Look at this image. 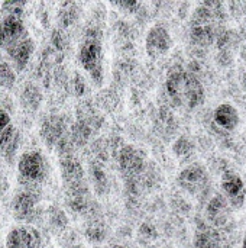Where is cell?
I'll use <instances>...</instances> for the list:
<instances>
[{
  "mask_svg": "<svg viewBox=\"0 0 246 248\" xmlns=\"http://www.w3.org/2000/svg\"><path fill=\"white\" fill-rule=\"evenodd\" d=\"M222 196L231 208L242 209L246 202V185L244 179L233 170H226L220 179Z\"/></svg>",
  "mask_w": 246,
  "mask_h": 248,
  "instance_id": "8992f818",
  "label": "cell"
},
{
  "mask_svg": "<svg viewBox=\"0 0 246 248\" xmlns=\"http://www.w3.org/2000/svg\"><path fill=\"white\" fill-rule=\"evenodd\" d=\"M77 58L91 81L101 86L104 80V51L99 29L93 28L86 32L78 46Z\"/></svg>",
  "mask_w": 246,
  "mask_h": 248,
  "instance_id": "3957f363",
  "label": "cell"
},
{
  "mask_svg": "<svg viewBox=\"0 0 246 248\" xmlns=\"http://www.w3.org/2000/svg\"><path fill=\"white\" fill-rule=\"evenodd\" d=\"M16 83V71L10 65V62H0V89L10 90Z\"/></svg>",
  "mask_w": 246,
  "mask_h": 248,
  "instance_id": "ffe728a7",
  "label": "cell"
},
{
  "mask_svg": "<svg viewBox=\"0 0 246 248\" xmlns=\"http://www.w3.org/2000/svg\"><path fill=\"white\" fill-rule=\"evenodd\" d=\"M23 7H25L23 1H7V3H3L1 10H3V13H7V15L22 16Z\"/></svg>",
  "mask_w": 246,
  "mask_h": 248,
  "instance_id": "603a6c76",
  "label": "cell"
},
{
  "mask_svg": "<svg viewBox=\"0 0 246 248\" xmlns=\"http://www.w3.org/2000/svg\"><path fill=\"white\" fill-rule=\"evenodd\" d=\"M12 125V118L9 115V112H6L3 108H0V134Z\"/></svg>",
  "mask_w": 246,
  "mask_h": 248,
  "instance_id": "cb8c5ba5",
  "label": "cell"
},
{
  "mask_svg": "<svg viewBox=\"0 0 246 248\" xmlns=\"http://www.w3.org/2000/svg\"><path fill=\"white\" fill-rule=\"evenodd\" d=\"M28 28L22 16L3 13L0 16V48L6 52L29 38Z\"/></svg>",
  "mask_w": 246,
  "mask_h": 248,
  "instance_id": "5b68a950",
  "label": "cell"
},
{
  "mask_svg": "<svg viewBox=\"0 0 246 248\" xmlns=\"http://www.w3.org/2000/svg\"><path fill=\"white\" fill-rule=\"evenodd\" d=\"M241 124L239 110L229 102L220 103L213 112V125L225 132L235 131Z\"/></svg>",
  "mask_w": 246,
  "mask_h": 248,
  "instance_id": "7c38bea8",
  "label": "cell"
},
{
  "mask_svg": "<svg viewBox=\"0 0 246 248\" xmlns=\"http://www.w3.org/2000/svg\"><path fill=\"white\" fill-rule=\"evenodd\" d=\"M4 246L6 248H41L42 237L30 225H17L7 232Z\"/></svg>",
  "mask_w": 246,
  "mask_h": 248,
  "instance_id": "9c48e42d",
  "label": "cell"
},
{
  "mask_svg": "<svg viewBox=\"0 0 246 248\" xmlns=\"http://www.w3.org/2000/svg\"><path fill=\"white\" fill-rule=\"evenodd\" d=\"M223 20V9L219 1L202 3L193 13L190 39L197 46H209L217 41L219 25Z\"/></svg>",
  "mask_w": 246,
  "mask_h": 248,
  "instance_id": "7a4b0ae2",
  "label": "cell"
},
{
  "mask_svg": "<svg viewBox=\"0 0 246 248\" xmlns=\"http://www.w3.org/2000/svg\"><path fill=\"white\" fill-rule=\"evenodd\" d=\"M207 221L213 227H223L231 217V206L222 195L213 196L206 206Z\"/></svg>",
  "mask_w": 246,
  "mask_h": 248,
  "instance_id": "5bb4252c",
  "label": "cell"
},
{
  "mask_svg": "<svg viewBox=\"0 0 246 248\" xmlns=\"http://www.w3.org/2000/svg\"><path fill=\"white\" fill-rule=\"evenodd\" d=\"M113 4L117 6V7H120V9H125L126 12H132L136 7H139V3H136V1H116Z\"/></svg>",
  "mask_w": 246,
  "mask_h": 248,
  "instance_id": "d4e9b609",
  "label": "cell"
},
{
  "mask_svg": "<svg viewBox=\"0 0 246 248\" xmlns=\"http://www.w3.org/2000/svg\"><path fill=\"white\" fill-rule=\"evenodd\" d=\"M20 144V134L17 128L12 124L0 134V155L10 164L16 155Z\"/></svg>",
  "mask_w": 246,
  "mask_h": 248,
  "instance_id": "9a60e30c",
  "label": "cell"
},
{
  "mask_svg": "<svg viewBox=\"0 0 246 248\" xmlns=\"http://www.w3.org/2000/svg\"><path fill=\"white\" fill-rule=\"evenodd\" d=\"M178 186L193 196L202 195L209 185V176L204 167L199 164H191L183 169L177 177Z\"/></svg>",
  "mask_w": 246,
  "mask_h": 248,
  "instance_id": "ba28073f",
  "label": "cell"
},
{
  "mask_svg": "<svg viewBox=\"0 0 246 248\" xmlns=\"http://www.w3.org/2000/svg\"><path fill=\"white\" fill-rule=\"evenodd\" d=\"M165 90L173 105L186 110L199 108L206 99L202 81L193 73L183 68L170 71L165 80Z\"/></svg>",
  "mask_w": 246,
  "mask_h": 248,
  "instance_id": "6da1fadb",
  "label": "cell"
},
{
  "mask_svg": "<svg viewBox=\"0 0 246 248\" xmlns=\"http://www.w3.org/2000/svg\"><path fill=\"white\" fill-rule=\"evenodd\" d=\"M117 163L126 176H136L145 167V155L135 145H125L117 153Z\"/></svg>",
  "mask_w": 246,
  "mask_h": 248,
  "instance_id": "8fae6325",
  "label": "cell"
},
{
  "mask_svg": "<svg viewBox=\"0 0 246 248\" xmlns=\"http://www.w3.org/2000/svg\"><path fill=\"white\" fill-rule=\"evenodd\" d=\"M20 100H22L23 108H26L29 110H36L39 108L41 102H42V93L36 86L28 84L22 92Z\"/></svg>",
  "mask_w": 246,
  "mask_h": 248,
  "instance_id": "d6986e66",
  "label": "cell"
},
{
  "mask_svg": "<svg viewBox=\"0 0 246 248\" xmlns=\"http://www.w3.org/2000/svg\"><path fill=\"white\" fill-rule=\"evenodd\" d=\"M220 247V237L219 232L215 228H200L197 230L194 240H193V248H219Z\"/></svg>",
  "mask_w": 246,
  "mask_h": 248,
  "instance_id": "ac0fdd59",
  "label": "cell"
},
{
  "mask_svg": "<svg viewBox=\"0 0 246 248\" xmlns=\"http://www.w3.org/2000/svg\"><path fill=\"white\" fill-rule=\"evenodd\" d=\"M49 171V166L46 157L39 150L25 151L17 160V174L20 183L28 187H33L41 185Z\"/></svg>",
  "mask_w": 246,
  "mask_h": 248,
  "instance_id": "277c9868",
  "label": "cell"
},
{
  "mask_svg": "<svg viewBox=\"0 0 246 248\" xmlns=\"http://www.w3.org/2000/svg\"><path fill=\"white\" fill-rule=\"evenodd\" d=\"M52 209H54V211L49 212V221H51V224H52L57 230L65 228L68 222H67V217L64 215V212L59 211V209H57V208H52Z\"/></svg>",
  "mask_w": 246,
  "mask_h": 248,
  "instance_id": "7402d4cb",
  "label": "cell"
},
{
  "mask_svg": "<svg viewBox=\"0 0 246 248\" xmlns=\"http://www.w3.org/2000/svg\"><path fill=\"white\" fill-rule=\"evenodd\" d=\"M173 150H174V154H175L177 157L184 158V157H188V155L193 153V144L190 142L188 138L181 137L180 140H177V142L174 144Z\"/></svg>",
  "mask_w": 246,
  "mask_h": 248,
  "instance_id": "44dd1931",
  "label": "cell"
},
{
  "mask_svg": "<svg viewBox=\"0 0 246 248\" xmlns=\"http://www.w3.org/2000/svg\"><path fill=\"white\" fill-rule=\"evenodd\" d=\"M64 129H65V125L62 119L58 116H51L45 119V122L42 124L41 135L43 141L46 142V145L52 147V145H57L64 138Z\"/></svg>",
  "mask_w": 246,
  "mask_h": 248,
  "instance_id": "2e32d148",
  "label": "cell"
},
{
  "mask_svg": "<svg viewBox=\"0 0 246 248\" xmlns=\"http://www.w3.org/2000/svg\"><path fill=\"white\" fill-rule=\"evenodd\" d=\"M38 205V195L30 187L19 190L12 199V215L17 221H28L33 217Z\"/></svg>",
  "mask_w": 246,
  "mask_h": 248,
  "instance_id": "30bf717a",
  "label": "cell"
},
{
  "mask_svg": "<svg viewBox=\"0 0 246 248\" xmlns=\"http://www.w3.org/2000/svg\"><path fill=\"white\" fill-rule=\"evenodd\" d=\"M113 248H125V247H122V246H116V247H113Z\"/></svg>",
  "mask_w": 246,
  "mask_h": 248,
  "instance_id": "83f0119b",
  "label": "cell"
},
{
  "mask_svg": "<svg viewBox=\"0 0 246 248\" xmlns=\"http://www.w3.org/2000/svg\"><path fill=\"white\" fill-rule=\"evenodd\" d=\"M61 171H62L64 180L68 185L80 183L83 180V176H84V170H83L81 163L75 157H72L71 154L62 157V160H61Z\"/></svg>",
  "mask_w": 246,
  "mask_h": 248,
  "instance_id": "e0dca14e",
  "label": "cell"
},
{
  "mask_svg": "<svg viewBox=\"0 0 246 248\" xmlns=\"http://www.w3.org/2000/svg\"><path fill=\"white\" fill-rule=\"evenodd\" d=\"M242 57H244V60L246 61V45L242 48Z\"/></svg>",
  "mask_w": 246,
  "mask_h": 248,
  "instance_id": "4316f807",
  "label": "cell"
},
{
  "mask_svg": "<svg viewBox=\"0 0 246 248\" xmlns=\"http://www.w3.org/2000/svg\"><path fill=\"white\" fill-rule=\"evenodd\" d=\"M173 46V36L167 26L157 23L149 28L145 36V51L148 57L157 60L164 57Z\"/></svg>",
  "mask_w": 246,
  "mask_h": 248,
  "instance_id": "52a82bcc",
  "label": "cell"
},
{
  "mask_svg": "<svg viewBox=\"0 0 246 248\" xmlns=\"http://www.w3.org/2000/svg\"><path fill=\"white\" fill-rule=\"evenodd\" d=\"M241 248H246V231L244 232V237H242V246Z\"/></svg>",
  "mask_w": 246,
  "mask_h": 248,
  "instance_id": "484cf974",
  "label": "cell"
},
{
  "mask_svg": "<svg viewBox=\"0 0 246 248\" xmlns=\"http://www.w3.org/2000/svg\"><path fill=\"white\" fill-rule=\"evenodd\" d=\"M33 51H35V42L30 36L22 41L20 44H17L16 46H13L12 49L6 51L7 57L10 58V65L16 73H20L26 68V65L29 64L33 55Z\"/></svg>",
  "mask_w": 246,
  "mask_h": 248,
  "instance_id": "4fadbf2b",
  "label": "cell"
}]
</instances>
